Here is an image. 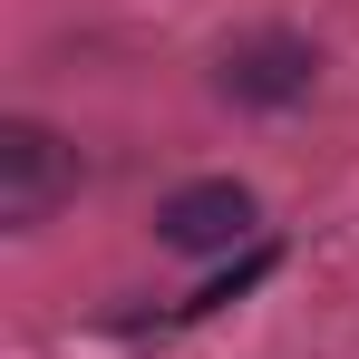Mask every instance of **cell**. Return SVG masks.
Masks as SVG:
<instances>
[{"label":"cell","instance_id":"1","mask_svg":"<svg viewBox=\"0 0 359 359\" xmlns=\"http://www.w3.org/2000/svg\"><path fill=\"white\" fill-rule=\"evenodd\" d=\"M68 194H78V146L39 117H0V224L39 233Z\"/></svg>","mask_w":359,"mask_h":359},{"label":"cell","instance_id":"2","mask_svg":"<svg viewBox=\"0 0 359 359\" xmlns=\"http://www.w3.org/2000/svg\"><path fill=\"white\" fill-rule=\"evenodd\" d=\"M214 88L252 107V117H272V107H301L311 88H320V49L301 39V29H243L233 49L214 59Z\"/></svg>","mask_w":359,"mask_h":359},{"label":"cell","instance_id":"3","mask_svg":"<svg viewBox=\"0 0 359 359\" xmlns=\"http://www.w3.org/2000/svg\"><path fill=\"white\" fill-rule=\"evenodd\" d=\"M252 224H262V204H252V184H233V175L175 184V194L156 204V243H165V252H233Z\"/></svg>","mask_w":359,"mask_h":359},{"label":"cell","instance_id":"4","mask_svg":"<svg viewBox=\"0 0 359 359\" xmlns=\"http://www.w3.org/2000/svg\"><path fill=\"white\" fill-rule=\"evenodd\" d=\"M262 272H272V252H252V262H233L224 282H204V292H194V311H224V301H243L252 282H262Z\"/></svg>","mask_w":359,"mask_h":359}]
</instances>
